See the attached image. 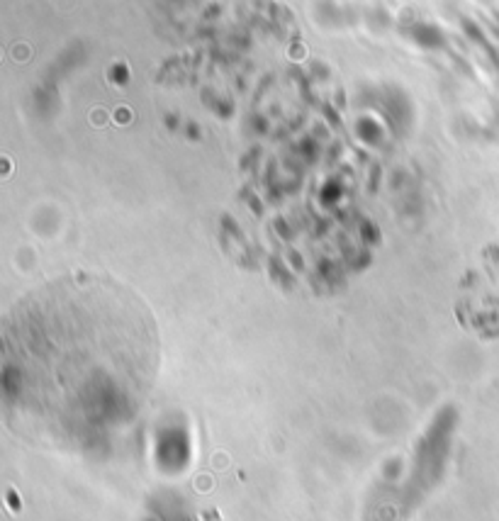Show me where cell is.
<instances>
[{
	"label": "cell",
	"mask_w": 499,
	"mask_h": 521,
	"mask_svg": "<svg viewBox=\"0 0 499 521\" xmlns=\"http://www.w3.org/2000/svg\"><path fill=\"white\" fill-rule=\"evenodd\" d=\"M158 370L144 302L98 275L51 280L3 319V407L30 441L95 451L141 414Z\"/></svg>",
	"instance_id": "1"
}]
</instances>
